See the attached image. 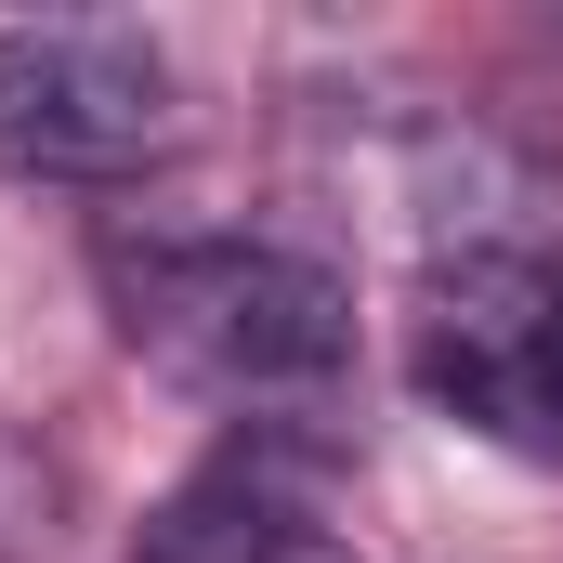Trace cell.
<instances>
[{
  "instance_id": "cell-3",
  "label": "cell",
  "mask_w": 563,
  "mask_h": 563,
  "mask_svg": "<svg viewBox=\"0 0 563 563\" xmlns=\"http://www.w3.org/2000/svg\"><path fill=\"white\" fill-rule=\"evenodd\" d=\"M170 144V53L119 13L0 26V170L26 184H119Z\"/></svg>"
},
{
  "instance_id": "cell-4",
  "label": "cell",
  "mask_w": 563,
  "mask_h": 563,
  "mask_svg": "<svg viewBox=\"0 0 563 563\" xmlns=\"http://www.w3.org/2000/svg\"><path fill=\"white\" fill-rule=\"evenodd\" d=\"M341 511V432L314 420H236L157 511L132 563H314Z\"/></svg>"
},
{
  "instance_id": "cell-2",
  "label": "cell",
  "mask_w": 563,
  "mask_h": 563,
  "mask_svg": "<svg viewBox=\"0 0 563 563\" xmlns=\"http://www.w3.org/2000/svg\"><path fill=\"white\" fill-rule=\"evenodd\" d=\"M407 367L459 432L511 445V459H563V276L525 250H459L420 276L407 314Z\"/></svg>"
},
{
  "instance_id": "cell-1",
  "label": "cell",
  "mask_w": 563,
  "mask_h": 563,
  "mask_svg": "<svg viewBox=\"0 0 563 563\" xmlns=\"http://www.w3.org/2000/svg\"><path fill=\"white\" fill-rule=\"evenodd\" d=\"M106 301L144 367H170L184 394H223V407L328 394L354 354V288L288 236H119Z\"/></svg>"
}]
</instances>
